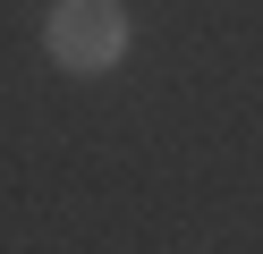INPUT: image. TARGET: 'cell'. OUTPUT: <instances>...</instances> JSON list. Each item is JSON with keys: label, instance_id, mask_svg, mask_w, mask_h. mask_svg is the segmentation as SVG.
I'll use <instances>...</instances> for the list:
<instances>
[{"label": "cell", "instance_id": "1", "mask_svg": "<svg viewBox=\"0 0 263 254\" xmlns=\"http://www.w3.org/2000/svg\"><path fill=\"white\" fill-rule=\"evenodd\" d=\"M43 51L60 68H77V76H93V68H110L127 51V9L119 0H60L51 26H43Z\"/></svg>", "mask_w": 263, "mask_h": 254}]
</instances>
